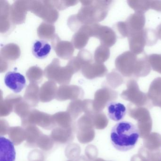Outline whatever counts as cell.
I'll list each match as a JSON object with an SVG mask.
<instances>
[{
  "mask_svg": "<svg viewBox=\"0 0 161 161\" xmlns=\"http://www.w3.org/2000/svg\"><path fill=\"white\" fill-rule=\"evenodd\" d=\"M138 128L131 122L121 121L112 128L111 132V143L114 147L120 152H127L132 149L139 138Z\"/></svg>",
  "mask_w": 161,
  "mask_h": 161,
  "instance_id": "cell-1",
  "label": "cell"
},
{
  "mask_svg": "<svg viewBox=\"0 0 161 161\" xmlns=\"http://www.w3.org/2000/svg\"><path fill=\"white\" fill-rule=\"evenodd\" d=\"M44 73L49 80L54 81L59 84L64 85L70 82L71 77L75 72L68 64L65 67L60 66V61L55 58L45 69Z\"/></svg>",
  "mask_w": 161,
  "mask_h": 161,
  "instance_id": "cell-2",
  "label": "cell"
},
{
  "mask_svg": "<svg viewBox=\"0 0 161 161\" xmlns=\"http://www.w3.org/2000/svg\"><path fill=\"white\" fill-rule=\"evenodd\" d=\"M5 85L14 93L21 92L26 86V79L22 74L15 71H9L4 77Z\"/></svg>",
  "mask_w": 161,
  "mask_h": 161,
  "instance_id": "cell-3",
  "label": "cell"
},
{
  "mask_svg": "<svg viewBox=\"0 0 161 161\" xmlns=\"http://www.w3.org/2000/svg\"><path fill=\"white\" fill-rule=\"evenodd\" d=\"M52 44L56 54L60 58L67 60L73 55L74 50L72 43L62 41L57 35H55L53 37Z\"/></svg>",
  "mask_w": 161,
  "mask_h": 161,
  "instance_id": "cell-4",
  "label": "cell"
},
{
  "mask_svg": "<svg viewBox=\"0 0 161 161\" xmlns=\"http://www.w3.org/2000/svg\"><path fill=\"white\" fill-rule=\"evenodd\" d=\"M1 159L0 161H15L16 152L14 143L4 137H0Z\"/></svg>",
  "mask_w": 161,
  "mask_h": 161,
  "instance_id": "cell-5",
  "label": "cell"
},
{
  "mask_svg": "<svg viewBox=\"0 0 161 161\" xmlns=\"http://www.w3.org/2000/svg\"><path fill=\"white\" fill-rule=\"evenodd\" d=\"M107 108L109 118L116 122L122 120L127 113L125 105L120 103L111 102L107 104Z\"/></svg>",
  "mask_w": 161,
  "mask_h": 161,
  "instance_id": "cell-6",
  "label": "cell"
},
{
  "mask_svg": "<svg viewBox=\"0 0 161 161\" xmlns=\"http://www.w3.org/2000/svg\"><path fill=\"white\" fill-rule=\"evenodd\" d=\"M51 51V46L47 41L37 40L35 41L32 48V52L36 58L44 59L48 56Z\"/></svg>",
  "mask_w": 161,
  "mask_h": 161,
  "instance_id": "cell-7",
  "label": "cell"
},
{
  "mask_svg": "<svg viewBox=\"0 0 161 161\" xmlns=\"http://www.w3.org/2000/svg\"><path fill=\"white\" fill-rule=\"evenodd\" d=\"M90 36L86 25H83L79 29L77 33L73 36V45L77 49L82 48L87 43Z\"/></svg>",
  "mask_w": 161,
  "mask_h": 161,
  "instance_id": "cell-8",
  "label": "cell"
}]
</instances>
